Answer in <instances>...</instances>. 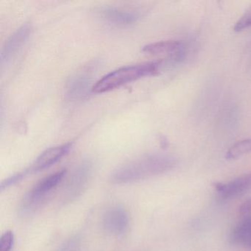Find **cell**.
Instances as JSON below:
<instances>
[{"mask_svg":"<svg viewBox=\"0 0 251 251\" xmlns=\"http://www.w3.org/2000/svg\"><path fill=\"white\" fill-rule=\"evenodd\" d=\"M173 164V160L165 155H145L116 169L111 179L115 183L136 181L169 171Z\"/></svg>","mask_w":251,"mask_h":251,"instance_id":"6da1fadb","label":"cell"},{"mask_svg":"<svg viewBox=\"0 0 251 251\" xmlns=\"http://www.w3.org/2000/svg\"><path fill=\"white\" fill-rule=\"evenodd\" d=\"M161 66V61H155L122 67L105 75L98 80L94 85L93 92L104 93L110 92L143 77L155 75L158 73Z\"/></svg>","mask_w":251,"mask_h":251,"instance_id":"7a4b0ae2","label":"cell"},{"mask_svg":"<svg viewBox=\"0 0 251 251\" xmlns=\"http://www.w3.org/2000/svg\"><path fill=\"white\" fill-rule=\"evenodd\" d=\"M66 173L67 170H60L44 177L36 183L23 199L22 211L23 213H29L36 209L46 199L49 194L61 183Z\"/></svg>","mask_w":251,"mask_h":251,"instance_id":"3957f363","label":"cell"},{"mask_svg":"<svg viewBox=\"0 0 251 251\" xmlns=\"http://www.w3.org/2000/svg\"><path fill=\"white\" fill-rule=\"evenodd\" d=\"M92 73L89 70H82L72 75L65 86L66 98L72 102L82 100L93 92Z\"/></svg>","mask_w":251,"mask_h":251,"instance_id":"277c9868","label":"cell"},{"mask_svg":"<svg viewBox=\"0 0 251 251\" xmlns=\"http://www.w3.org/2000/svg\"><path fill=\"white\" fill-rule=\"evenodd\" d=\"M31 32V25L26 23L19 27L14 33L10 36L4 45L2 52H1V55H0L1 64L2 65L8 64L17 55L20 50L23 48L27 41L28 40Z\"/></svg>","mask_w":251,"mask_h":251,"instance_id":"5b68a950","label":"cell"},{"mask_svg":"<svg viewBox=\"0 0 251 251\" xmlns=\"http://www.w3.org/2000/svg\"><path fill=\"white\" fill-rule=\"evenodd\" d=\"M72 146H73L72 143L64 144L60 146L49 148L44 151L30 167L25 169L27 174L39 173L56 164L61 158H64L69 153Z\"/></svg>","mask_w":251,"mask_h":251,"instance_id":"8992f818","label":"cell"},{"mask_svg":"<svg viewBox=\"0 0 251 251\" xmlns=\"http://www.w3.org/2000/svg\"><path fill=\"white\" fill-rule=\"evenodd\" d=\"M92 169V163L89 161H83L76 168L66 188L65 201L70 202L81 194L90 177Z\"/></svg>","mask_w":251,"mask_h":251,"instance_id":"52a82bcc","label":"cell"},{"mask_svg":"<svg viewBox=\"0 0 251 251\" xmlns=\"http://www.w3.org/2000/svg\"><path fill=\"white\" fill-rule=\"evenodd\" d=\"M102 224L108 233L114 235L123 234L128 227V214L122 207H113L105 213Z\"/></svg>","mask_w":251,"mask_h":251,"instance_id":"ba28073f","label":"cell"},{"mask_svg":"<svg viewBox=\"0 0 251 251\" xmlns=\"http://www.w3.org/2000/svg\"><path fill=\"white\" fill-rule=\"evenodd\" d=\"M102 19L111 24L119 26L130 25L142 17L140 11L123 10L115 7H105L100 11Z\"/></svg>","mask_w":251,"mask_h":251,"instance_id":"9c48e42d","label":"cell"},{"mask_svg":"<svg viewBox=\"0 0 251 251\" xmlns=\"http://www.w3.org/2000/svg\"><path fill=\"white\" fill-rule=\"evenodd\" d=\"M214 187L226 199L236 198L251 189V173L239 176L227 183H215Z\"/></svg>","mask_w":251,"mask_h":251,"instance_id":"30bf717a","label":"cell"},{"mask_svg":"<svg viewBox=\"0 0 251 251\" xmlns=\"http://www.w3.org/2000/svg\"><path fill=\"white\" fill-rule=\"evenodd\" d=\"M181 43L178 41L170 40L155 42L144 47V52L151 55H163V54H176L181 49Z\"/></svg>","mask_w":251,"mask_h":251,"instance_id":"8fae6325","label":"cell"},{"mask_svg":"<svg viewBox=\"0 0 251 251\" xmlns=\"http://www.w3.org/2000/svg\"><path fill=\"white\" fill-rule=\"evenodd\" d=\"M251 238V217H244L232 230V243L245 246Z\"/></svg>","mask_w":251,"mask_h":251,"instance_id":"7c38bea8","label":"cell"},{"mask_svg":"<svg viewBox=\"0 0 251 251\" xmlns=\"http://www.w3.org/2000/svg\"><path fill=\"white\" fill-rule=\"evenodd\" d=\"M251 152V139H245L235 143L226 152L227 159H236Z\"/></svg>","mask_w":251,"mask_h":251,"instance_id":"4fadbf2b","label":"cell"},{"mask_svg":"<svg viewBox=\"0 0 251 251\" xmlns=\"http://www.w3.org/2000/svg\"><path fill=\"white\" fill-rule=\"evenodd\" d=\"M14 245V233L11 230H6L0 238V251H11Z\"/></svg>","mask_w":251,"mask_h":251,"instance_id":"5bb4252c","label":"cell"},{"mask_svg":"<svg viewBox=\"0 0 251 251\" xmlns=\"http://www.w3.org/2000/svg\"><path fill=\"white\" fill-rule=\"evenodd\" d=\"M251 27V7L243 14L242 17L238 20L235 25L234 29L236 32H240L248 27Z\"/></svg>","mask_w":251,"mask_h":251,"instance_id":"9a60e30c","label":"cell"},{"mask_svg":"<svg viewBox=\"0 0 251 251\" xmlns=\"http://www.w3.org/2000/svg\"><path fill=\"white\" fill-rule=\"evenodd\" d=\"M79 246H80V238L78 236H73L64 242L56 250V251H77Z\"/></svg>","mask_w":251,"mask_h":251,"instance_id":"2e32d148","label":"cell"},{"mask_svg":"<svg viewBox=\"0 0 251 251\" xmlns=\"http://www.w3.org/2000/svg\"><path fill=\"white\" fill-rule=\"evenodd\" d=\"M239 214L244 217H251V198L245 201L239 207Z\"/></svg>","mask_w":251,"mask_h":251,"instance_id":"e0dca14e","label":"cell"},{"mask_svg":"<svg viewBox=\"0 0 251 251\" xmlns=\"http://www.w3.org/2000/svg\"><path fill=\"white\" fill-rule=\"evenodd\" d=\"M245 247H247V248H250V249H251V239H250L249 241H248V243L246 244V245H245Z\"/></svg>","mask_w":251,"mask_h":251,"instance_id":"ac0fdd59","label":"cell"}]
</instances>
